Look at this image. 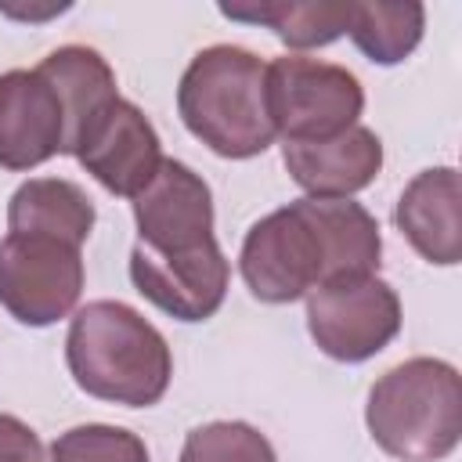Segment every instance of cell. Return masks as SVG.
I'll return each instance as SVG.
<instances>
[{"mask_svg":"<svg viewBox=\"0 0 462 462\" xmlns=\"http://www.w3.org/2000/svg\"><path fill=\"white\" fill-rule=\"evenodd\" d=\"M134 289L177 321H206L220 310L231 282V267L217 242L191 253H155L134 245L130 253Z\"/></svg>","mask_w":462,"mask_h":462,"instance_id":"obj_8","label":"cell"},{"mask_svg":"<svg viewBox=\"0 0 462 462\" xmlns=\"http://www.w3.org/2000/svg\"><path fill=\"white\" fill-rule=\"evenodd\" d=\"M180 462H278V458L271 440L256 426L220 419V422L195 426L184 437Z\"/></svg>","mask_w":462,"mask_h":462,"instance_id":"obj_18","label":"cell"},{"mask_svg":"<svg viewBox=\"0 0 462 462\" xmlns=\"http://www.w3.org/2000/svg\"><path fill=\"white\" fill-rule=\"evenodd\" d=\"M267 65L235 43H213L191 58L177 87L184 126L224 159H253L278 137L263 97Z\"/></svg>","mask_w":462,"mask_h":462,"instance_id":"obj_2","label":"cell"},{"mask_svg":"<svg viewBox=\"0 0 462 462\" xmlns=\"http://www.w3.org/2000/svg\"><path fill=\"white\" fill-rule=\"evenodd\" d=\"M397 227L411 249L440 267L462 260V217H458V173L451 166L422 170L397 199Z\"/></svg>","mask_w":462,"mask_h":462,"instance_id":"obj_13","label":"cell"},{"mask_svg":"<svg viewBox=\"0 0 462 462\" xmlns=\"http://www.w3.org/2000/svg\"><path fill=\"white\" fill-rule=\"evenodd\" d=\"M134 220L137 242L155 253H191L217 242L209 184L177 159H162L148 188L134 195Z\"/></svg>","mask_w":462,"mask_h":462,"instance_id":"obj_10","label":"cell"},{"mask_svg":"<svg viewBox=\"0 0 462 462\" xmlns=\"http://www.w3.org/2000/svg\"><path fill=\"white\" fill-rule=\"evenodd\" d=\"M72 155L101 188H108L112 195H126V199L141 195L162 166V144H159L155 126L137 105L123 97H116L87 126Z\"/></svg>","mask_w":462,"mask_h":462,"instance_id":"obj_9","label":"cell"},{"mask_svg":"<svg viewBox=\"0 0 462 462\" xmlns=\"http://www.w3.org/2000/svg\"><path fill=\"white\" fill-rule=\"evenodd\" d=\"M307 328L321 354L357 365L401 332V300L375 274L332 278L307 292Z\"/></svg>","mask_w":462,"mask_h":462,"instance_id":"obj_6","label":"cell"},{"mask_svg":"<svg viewBox=\"0 0 462 462\" xmlns=\"http://www.w3.org/2000/svg\"><path fill=\"white\" fill-rule=\"evenodd\" d=\"M65 361L83 393L126 408L162 401L173 375L162 332L119 300H94L76 310L65 336Z\"/></svg>","mask_w":462,"mask_h":462,"instance_id":"obj_1","label":"cell"},{"mask_svg":"<svg viewBox=\"0 0 462 462\" xmlns=\"http://www.w3.org/2000/svg\"><path fill=\"white\" fill-rule=\"evenodd\" d=\"M11 235H51L83 245L94 231V202L87 191L61 177H32L7 202Z\"/></svg>","mask_w":462,"mask_h":462,"instance_id":"obj_15","label":"cell"},{"mask_svg":"<svg viewBox=\"0 0 462 462\" xmlns=\"http://www.w3.org/2000/svg\"><path fill=\"white\" fill-rule=\"evenodd\" d=\"M0 462H43L40 437L14 415H0Z\"/></svg>","mask_w":462,"mask_h":462,"instance_id":"obj_20","label":"cell"},{"mask_svg":"<svg viewBox=\"0 0 462 462\" xmlns=\"http://www.w3.org/2000/svg\"><path fill=\"white\" fill-rule=\"evenodd\" d=\"M372 440L397 462H440L462 437V379L440 357H411L375 379L365 404Z\"/></svg>","mask_w":462,"mask_h":462,"instance_id":"obj_3","label":"cell"},{"mask_svg":"<svg viewBox=\"0 0 462 462\" xmlns=\"http://www.w3.org/2000/svg\"><path fill=\"white\" fill-rule=\"evenodd\" d=\"M282 159L310 199H346L368 188L383 170V141L368 126H350L328 141L282 144Z\"/></svg>","mask_w":462,"mask_h":462,"instance_id":"obj_12","label":"cell"},{"mask_svg":"<svg viewBox=\"0 0 462 462\" xmlns=\"http://www.w3.org/2000/svg\"><path fill=\"white\" fill-rule=\"evenodd\" d=\"M263 97L271 126L285 144L328 141L357 126L365 108V90L350 69L307 54L274 58L263 72Z\"/></svg>","mask_w":462,"mask_h":462,"instance_id":"obj_4","label":"cell"},{"mask_svg":"<svg viewBox=\"0 0 462 462\" xmlns=\"http://www.w3.org/2000/svg\"><path fill=\"white\" fill-rule=\"evenodd\" d=\"M54 462H148V448L137 433L105 426V422H87L65 430L51 444Z\"/></svg>","mask_w":462,"mask_h":462,"instance_id":"obj_19","label":"cell"},{"mask_svg":"<svg viewBox=\"0 0 462 462\" xmlns=\"http://www.w3.org/2000/svg\"><path fill=\"white\" fill-rule=\"evenodd\" d=\"M249 292L263 303H292L328 278L321 231L303 199L256 220L238 256Z\"/></svg>","mask_w":462,"mask_h":462,"instance_id":"obj_5","label":"cell"},{"mask_svg":"<svg viewBox=\"0 0 462 462\" xmlns=\"http://www.w3.org/2000/svg\"><path fill=\"white\" fill-rule=\"evenodd\" d=\"M220 14L231 22L267 25L282 43L307 51L346 32L350 4H220Z\"/></svg>","mask_w":462,"mask_h":462,"instance_id":"obj_16","label":"cell"},{"mask_svg":"<svg viewBox=\"0 0 462 462\" xmlns=\"http://www.w3.org/2000/svg\"><path fill=\"white\" fill-rule=\"evenodd\" d=\"M422 25H426L422 4H350L346 32L357 43V51L368 54L372 61L397 65L419 47Z\"/></svg>","mask_w":462,"mask_h":462,"instance_id":"obj_17","label":"cell"},{"mask_svg":"<svg viewBox=\"0 0 462 462\" xmlns=\"http://www.w3.org/2000/svg\"><path fill=\"white\" fill-rule=\"evenodd\" d=\"M65 152V108L36 69L0 76V166L32 170Z\"/></svg>","mask_w":462,"mask_h":462,"instance_id":"obj_11","label":"cell"},{"mask_svg":"<svg viewBox=\"0 0 462 462\" xmlns=\"http://www.w3.org/2000/svg\"><path fill=\"white\" fill-rule=\"evenodd\" d=\"M83 292L79 245L51 235H11L0 242V307L32 328L65 318Z\"/></svg>","mask_w":462,"mask_h":462,"instance_id":"obj_7","label":"cell"},{"mask_svg":"<svg viewBox=\"0 0 462 462\" xmlns=\"http://www.w3.org/2000/svg\"><path fill=\"white\" fill-rule=\"evenodd\" d=\"M36 72L58 90L65 108V152H76L87 126L119 97L116 72L94 47H79V43H69L47 54L36 65Z\"/></svg>","mask_w":462,"mask_h":462,"instance_id":"obj_14","label":"cell"}]
</instances>
